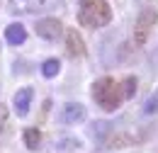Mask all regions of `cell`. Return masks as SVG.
<instances>
[{"label": "cell", "instance_id": "obj_10", "mask_svg": "<svg viewBox=\"0 0 158 153\" xmlns=\"http://www.w3.org/2000/svg\"><path fill=\"white\" fill-rule=\"evenodd\" d=\"M22 139H24V146L34 151V148L41 143V131L34 129V126H32V129H24V131H22Z\"/></svg>", "mask_w": 158, "mask_h": 153}, {"label": "cell", "instance_id": "obj_6", "mask_svg": "<svg viewBox=\"0 0 158 153\" xmlns=\"http://www.w3.org/2000/svg\"><path fill=\"white\" fill-rule=\"evenodd\" d=\"M66 51H68L71 58H83L88 54L85 41H83V37L78 34V29H68V32H66Z\"/></svg>", "mask_w": 158, "mask_h": 153}, {"label": "cell", "instance_id": "obj_1", "mask_svg": "<svg viewBox=\"0 0 158 153\" xmlns=\"http://www.w3.org/2000/svg\"><path fill=\"white\" fill-rule=\"evenodd\" d=\"M78 22L88 29H100L112 22V7L107 0H80Z\"/></svg>", "mask_w": 158, "mask_h": 153}, {"label": "cell", "instance_id": "obj_4", "mask_svg": "<svg viewBox=\"0 0 158 153\" xmlns=\"http://www.w3.org/2000/svg\"><path fill=\"white\" fill-rule=\"evenodd\" d=\"M158 22V12L153 7H146V10H141V15L136 19V27H134V41L136 44H143L146 39H148V32L156 27Z\"/></svg>", "mask_w": 158, "mask_h": 153}, {"label": "cell", "instance_id": "obj_9", "mask_svg": "<svg viewBox=\"0 0 158 153\" xmlns=\"http://www.w3.org/2000/svg\"><path fill=\"white\" fill-rule=\"evenodd\" d=\"M24 39H27V29L22 27V24H10L7 29H5V41L7 44H12V46H20V44H24Z\"/></svg>", "mask_w": 158, "mask_h": 153}, {"label": "cell", "instance_id": "obj_8", "mask_svg": "<svg viewBox=\"0 0 158 153\" xmlns=\"http://www.w3.org/2000/svg\"><path fill=\"white\" fill-rule=\"evenodd\" d=\"M32 97H34V88H22V90H17V95H15V112L17 114H27L29 112V107H32Z\"/></svg>", "mask_w": 158, "mask_h": 153}, {"label": "cell", "instance_id": "obj_2", "mask_svg": "<svg viewBox=\"0 0 158 153\" xmlns=\"http://www.w3.org/2000/svg\"><path fill=\"white\" fill-rule=\"evenodd\" d=\"M124 90L117 80H112L110 76H102L93 83V100L98 102V107H102L105 112H114L122 105Z\"/></svg>", "mask_w": 158, "mask_h": 153}, {"label": "cell", "instance_id": "obj_3", "mask_svg": "<svg viewBox=\"0 0 158 153\" xmlns=\"http://www.w3.org/2000/svg\"><path fill=\"white\" fill-rule=\"evenodd\" d=\"M66 5V0H10L7 10L12 15H44L56 12Z\"/></svg>", "mask_w": 158, "mask_h": 153}, {"label": "cell", "instance_id": "obj_11", "mask_svg": "<svg viewBox=\"0 0 158 153\" xmlns=\"http://www.w3.org/2000/svg\"><path fill=\"white\" fill-rule=\"evenodd\" d=\"M59 68H61L59 61H56V58H49V61L41 63V76L44 78H54V76H59Z\"/></svg>", "mask_w": 158, "mask_h": 153}, {"label": "cell", "instance_id": "obj_7", "mask_svg": "<svg viewBox=\"0 0 158 153\" xmlns=\"http://www.w3.org/2000/svg\"><path fill=\"white\" fill-rule=\"evenodd\" d=\"M85 107L78 105V102H68V105H63V112H61V122L63 124H80L83 119H85Z\"/></svg>", "mask_w": 158, "mask_h": 153}, {"label": "cell", "instance_id": "obj_5", "mask_svg": "<svg viewBox=\"0 0 158 153\" xmlns=\"http://www.w3.org/2000/svg\"><path fill=\"white\" fill-rule=\"evenodd\" d=\"M61 32H63V24L56 17H44L37 22V34L41 39H46V41H56L61 37Z\"/></svg>", "mask_w": 158, "mask_h": 153}, {"label": "cell", "instance_id": "obj_12", "mask_svg": "<svg viewBox=\"0 0 158 153\" xmlns=\"http://www.w3.org/2000/svg\"><path fill=\"white\" fill-rule=\"evenodd\" d=\"M158 112V90H153L151 95L146 97V102H143V114H156Z\"/></svg>", "mask_w": 158, "mask_h": 153}, {"label": "cell", "instance_id": "obj_13", "mask_svg": "<svg viewBox=\"0 0 158 153\" xmlns=\"http://www.w3.org/2000/svg\"><path fill=\"white\" fill-rule=\"evenodd\" d=\"M122 90H124V97H127V100L134 97V93H136V78H134V76H127V78H124Z\"/></svg>", "mask_w": 158, "mask_h": 153}]
</instances>
